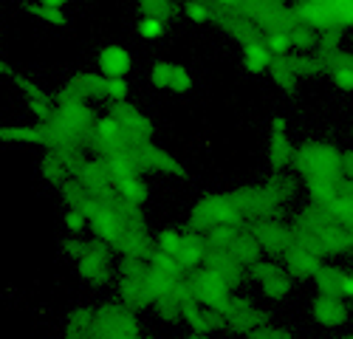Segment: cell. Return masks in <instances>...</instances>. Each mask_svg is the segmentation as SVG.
Returning <instances> with one entry per match:
<instances>
[{"instance_id": "cell-1", "label": "cell", "mask_w": 353, "mask_h": 339, "mask_svg": "<svg viewBox=\"0 0 353 339\" xmlns=\"http://www.w3.org/2000/svg\"><path fill=\"white\" fill-rule=\"evenodd\" d=\"M54 102H57V113H54V119L48 125L57 130V136H60L63 145L85 147L88 133H91V127L99 119L94 113V107H91V99H85L79 91H74L71 85L65 82L63 88L54 94Z\"/></svg>"}, {"instance_id": "cell-2", "label": "cell", "mask_w": 353, "mask_h": 339, "mask_svg": "<svg viewBox=\"0 0 353 339\" xmlns=\"http://www.w3.org/2000/svg\"><path fill=\"white\" fill-rule=\"evenodd\" d=\"M116 291L125 305H130L133 311L150 308L156 302V286L150 277V263L147 260H130L122 258V266L116 271Z\"/></svg>"}, {"instance_id": "cell-3", "label": "cell", "mask_w": 353, "mask_h": 339, "mask_svg": "<svg viewBox=\"0 0 353 339\" xmlns=\"http://www.w3.org/2000/svg\"><path fill=\"white\" fill-rule=\"evenodd\" d=\"M229 223H243V215L234 204L232 195H210L201 198L195 204L192 215H190V226L198 232H212L218 226H229Z\"/></svg>"}, {"instance_id": "cell-4", "label": "cell", "mask_w": 353, "mask_h": 339, "mask_svg": "<svg viewBox=\"0 0 353 339\" xmlns=\"http://www.w3.org/2000/svg\"><path fill=\"white\" fill-rule=\"evenodd\" d=\"M85 161H88L85 147H79V145H63V147L46 150L40 156V164L37 167H40L43 181H48L51 187H60L63 181L77 178V173L82 170Z\"/></svg>"}, {"instance_id": "cell-5", "label": "cell", "mask_w": 353, "mask_h": 339, "mask_svg": "<svg viewBox=\"0 0 353 339\" xmlns=\"http://www.w3.org/2000/svg\"><path fill=\"white\" fill-rule=\"evenodd\" d=\"M113 249L102 240H88V249L85 254L77 260V274L82 282H88V286H94V289H105L113 282L116 277V269H113Z\"/></svg>"}, {"instance_id": "cell-6", "label": "cell", "mask_w": 353, "mask_h": 339, "mask_svg": "<svg viewBox=\"0 0 353 339\" xmlns=\"http://www.w3.org/2000/svg\"><path fill=\"white\" fill-rule=\"evenodd\" d=\"M74 91H79L85 99H105V102H125L128 99V82L125 76H105L102 71H85L68 79Z\"/></svg>"}, {"instance_id": "cell-7", "label": "cell", "mask_w": 353, "mask_h": 339, "mask_svg": "<svg viewBox=\"0 0 353 339\" xmlns=\"http://www.w3.org/2000/svg\"><path fill=\"white\" fill-rule=\"evenodd\" d=\"M221 317H223V328H229L232 333H243V336L252 333L254 328L269 325L266 311H260L252 300L238 297V294H232L226 300V305L221 308Z\"/></svg>"}, {"instance_id": "cell-8", "label": "cell", "mask_w": 353, "mask_h": 339, "mask_svg": "<svg viewBox=\"0 0 353 339\" xmlns=\"http://www.w3.org/2000/svg\"><path fill=\"white\" fill-rule=\"evenodd\" d=\"M0 145L54 150V147H60L63 141L48 122H37V125H0Z\"/></svg>"}, {"instance_id": "cell-9", "label": "cell", "mask_w": 353, "mask_h": 339, "mask_svg": "<svg viewBox=\"0 0 353 339\" xmlns=\"http://www.w3.org/2000/svg\"><path fill=\"white\" fill-rule=\"evenodd\" d=\"M234 204H238L241 215L249 218V220H269L280 212L283 201L274 195V189L266 184V187H243L238 192H232Z\"/></svg>"}, {"instance_id": "cell-10", "label": "cell", "mask_w": 353, "mask_h": 339, "mask_svg": "<svg viewBox=\"0 0 353 339\" xmlns=\"http://www.w3.org/2000/svg\"><path fill=\"white\" fill-rule=\"evenodd\" d=\"M190 289H192V297L195 302L201 305H210V308H223L226 300L232 297V286L221 277L215 274L210 266H201L195 271H190Z\"/></svg>"}, {"instance_id": "cell-11", "label": "cell", "mask_w": 353, "mask_h": 339, "mask_svg": "<svg viewBox=\"0 0 353 339\" xmlns=\"http://www.w3.org/2000/svg\"><path fill=\"white\" fill-rule=\"evenodd\" d=\"M12 82H14L17 94L23 96L28 113H34V119H37V122H51V119H54L57 102H54V96L43 88L37 79L26 76V74H12Z\"/></svg>"}, {"instance_id": "cell-12", "label": "cell", "mask_w": 353, "mask_h": 339, "mask_svg": "<svg viewBox=\"0 0 353 339\" xmlns=\"http://www.w3.org/2000/svg\"><path fill=\"white\" fill-rule=\"evenodd\" d=\"M108 113L122 125V130L130 138V145H147V141H153V122H150V116H147L144 110H139L136 105H130L128 99L125 102H113Z\"/></svg>"}, {"instance_id": "cell-13", "label": "cell", "mask_w": 353, "mask_h": 339, "mask_svg": "<svg viewBox=\"0 0 353 339\" xmlns=\"http://www.w3.org/2000/svg\"><path fill=\"white\" fill-rule=\"evenodd\" d=\"M136 153V164H139V173H161V176H181L184 167L179 164V158L170 156L167 150H161L153 141L147 145H133Z\"/></svg>"}, {"instance_id": "cell-14", "label": "cell", "mask_w": 353, "mask_h": 339, "mask_svg": "<svg viewBox=\"0 0 353 339\" xmlns=\"http://www.w3.org/2000/svg\"><path fill=\"white\" fill-rule=\"evenodd\" d=\"M249 229H252L254 240L260 243V249L266 254H285L294 246V232L285 229V226L277 223L274 218H269V220H252Z\"/></svg>"}, {"instance_id": "cell-15", "label": "cell", "mask_w": 353, "mask_h": 339, "mask_svg": "<svg viewBox=\"0 0 353 339\" xmlns=\"http://www.w3.org/2000/svg\"><path fill=\"white\" fill-rule=\"evenodd\" d=\"M150 82L161 91H172V94H187L192 88V74L179 65V63H167V60H159L150 71Z\"/></svg>"}, {"instance_id": "cell-16", "label": "cell", "mask_w": 353, "mask_h": 339, "mask_svg": "<svg viewBox=\"0 0 353 339\" xmlns=\"http://www.w3.org/2000/svg\"><path fill=\"white\" fill-rule=\"evenodd\" d=\"M77 181L91 192V195H102V192H110L113 189V173L105 158L94 156L82 164V170L77 173Z\"/></svg>"}, {"instance_id": "cell-17", "label": "cell", "mask_w": 353, "mask_h": 339, "mask_svg": "<svg viewBox=\"0 0 353 339\" xmlns=\"http://www.w3.org/2000/svg\"><path fill=\"white\" fill-rule=\"evenodd\" d=\"M314 320L322 328H339L347 320V305L342 302L339 294H325L319 291V297L314 300Z\"/></svg>"}, {"instance_id": "cell-18", "label": "cell", "mask_w": 353, "mask_h": 339, "mask_svg": "<svg viewBox=\"0 0 353 339\" xmlns=\"http://www.w3.org/2000/svg\"><path fill=\"white\" fill-rule=\"evenodd\" d=\"M283 258H285V269L291 271V277H316L319 274L316 251L300 240H294V246L283 254Z\"/></svg>"}, {"instance_id": "cell-19", "label": "cell", "mask_w": 353, "mask_h": 339, "mask_svg": "<svg viewBox=\"0 0 353 339\" xmlns=\"http://www.w3.org/2000/svg\"><path fill=\"white\" fill-rule=\"evenodd\" d=\"M184 322L192 333H207L212 336L215 331L223 328V317H221V311L218 308H210V305H201V302H192L187 308V314H184Z\"/></svg>"}, {"instance_id": "cell-20", "label": "cell", "mask_w": 353, "mask_h": 339, "mask_svg": "<svg viewBox=\"0 0 353 339\" xmlns=\"http://www.w3.org/2000/svg\"><path fill=\"white\" fill-rule=\"evenodd\" d=\"M294 147H291V141H288V136H285V119H274L272 122V138H269V164L274 167V170H283V167H288L291 161H294Z\"/></svg>"}, {"instance_id": "cell-21", "label": "cell", "mask_w": 353, "mask_h": 339, "mask_svg": "<svg viewBox=\"0 0 353 339\" xmlns=\"http://www.w3.org/2000/svg\"><path fill=\"white\" fill-rule=\"evenodd\" d=\"M99 71L105 76H128L130 65H133V56L125 45H105L99 51Z\"/></svg>"}, {"instance_id": "cell-22", "label": "cell", "mask_w": 353, "mask_h": 339, "mask_svg": "<svg viewBox=\"0 0 353 339\" xmlns=\"http://www.w3.org/2000/svg\"><path fill=\"white\" fill-rule=\"evenodd\" d=\"M94 317H97V305H77L68 311L65 317V339H85V333L91 331L94 325Z\"/></svg>"}, {"instance_id": "cell-23", "label": "cell", "mask_w": 353, "mask_h": 339, "mask_svg": "<svg viewBox=\"0 0 353 339\" xmlns=\"http://www.w3.org/2000/svg\"><path fill=\"white\" fill-rule=\"evenodd\" d=\"M272 60H274V54L269 51V45H266V40H249V43H243V65H246V71H252V74H263V71H269L272 68Z\"/></svg>"}, {"instance_id": "cell-24", "label": "cell", "mask_w": 353, "mask_h": 339, "mask_svg": "<svg viewBox=\"0 0 353 339\" xmlns=\"http://www.w3.org/2000/svg\"><path fill=\"white\" fill-rule=\"evenodd\" d=\"M113 189L119 192L125 201L130 204H144V198H147V184L141 178V173H119V176H113Z\"/></svg>"}, {"instance_id": "cell-25", "label": "cell", "mask_w": 353, "mask_h": 339, "mask_svg": "<svg viewBox=\"0 0 353 339\" xmlns=\"http://www.w3.org/2000/svg\"><path fill=\"white\" fill-rule=\"evenodd\" d=\"M23 12L28 17H34L37 23H46V25H57V28H65L71 20L65 14V9L60 6H48V3H40V0H26L23 3Z\"/></svg>"}, {"instance_id": "cell-26", "label": "cell", "mask_w": 353, "mask_h": 339, "mask_svg": "<svg viewBox=\"0 0 353 339\" xmlns=\"http://www.w3.org/2000/svg\"><path fill=\"white\" fill-rule=\"evenodd\" d=\"M260 289H263V294H266L269 300H283V297H288V291H291V271H288V269H280V266L274 263V269L260 280Z\"/></svg>"}, {"instance_id": "cell-27", "label": "cell", "mask_w": 353, "mask_h": 339, "mask_svg": "<svg viewBox=\"0 0 353 339\" xmlns=\"http://www.w3.org/2000/svg\"><path fill=\"white\" fill-rule=\"evenodd\" d=\"M269 74H272V79L280 85L283 91H291L294 85H297V76H300V71H297V60H288L285 54H280V56H274V60H272Z\"/></svg>"}, {"instance_id": "cell-28", "label": "cell", "mask_w": 353, "mask_h": 339, "mask_svg": "<svg viewBox=\"0 0 353 339\" xmlns=\"http://www.w3.org/2000/svg\"><path fill=\"white\" fill-rule=\"evenodd\" d=\"M57 192H60L63 207H71V209H85L88 207V198H91V192H88L77 178L63 181L60 187H57Z\"/></svg>"}, {"instance_id": "cell-29", "label": "cell", "mask_w": 353, "mask_h": 339, "mask_svg": "<svg viewBox=\"0 0 353 339\" xmlns=\"http://www.w3.org/2000/svg\"><path fill=\"white\" fill-rule=\"evenodd\" d=\"M63 229H65V235H82L85 229H91V218H88L85 209L65 207L63 209Z\"/></svg>"}, {"instance_id": "cell-30", "label": "cell", "mask_w": 353, "mask_h": 339, "mask_svg": "<svg viewBox=\"0 0 353 339\" xmlns=\"http://www.w3.org/2000/svg\"><path fill=\"white\" fill-rule=\"evenodd\" d=\"M164 32H167V20L153 17V14H141V20H139V34H141L144 40H161Z\"/></svg>"}, {"instance_id": "cell-31", "label": "cell", "mask_w": 353, "mask_h": 339, "mask_svg": "<svg viewBox=\"0 0 353 339\" xmlns=\"http://www.w3.org/2000/svg\"><path fill=\"white\" fill-rule=\"evenodd\" d=\"M181 240H184V232L181 229H161L159 235H156V249L159 251H164V254H179V249H181Z\"/></svg>"}, {"instance_id": "cell-32", "label": "cell", "mask_w": 353, "mask_h": 339, "mask_svg": "<svg viewBox=\"0 0 353 339\" xmlns=\"http://www.w3.org/2000/svg\"><path fill=\"white\" fill-rule=\"evenodd\" d=\"M184 14H187L192 23H210V20L215 17L207 0H187V3H184Z\"/></svg>"}, {"instance_id": "cell-33", "label": "cell", "mask_w": 353, "mask_h": 339, "mask_svg": "<svg viewBox=\"0 0 353 339\" xmlns=\"http://www.w3.org/2000/svg\"><path fill=\"white\" fill-rule=\"evenodd\" d=\"M60 249H63V258H68V260L77 263L82 254H85V249H88V240L82 235H65L63 243H60Z\"/></svg>"}, {"instance_id": "cell-34", "label": "cell", "mask_w": 353, "mask_h": 339, "mask_svg": "<svg viewBox=\"0 0 353 339\" xmlns=\"http://www.w3.org/2000/svg\"><path fill=\"white\" fill-rule=\"evenodd\" d=\"M246 339H294V333L280 325H263V328H254L252 333H246Z\"/></svg>"}, {"instance_id": "cell-35", "label": "cell", "mask_w": 353, "mask_h": 339, "mask_svg": "<svg viewBox=\"0 0 353 339\" xmlns=\"http://www.w3.org/2000/svg\"><path fill=\"white\" fill-rule=\"evenodd\" d=\"M334 79L342 88H353V63H334Z\"/></svg>"}, {"instance_id": "cell-36", "label": "cell", "mask_w": 353, "mask_h": 339, "mask_svg": "<svg viewBox=\"0 0 353 339\" xmlns=\"http://www.w3.org/2000/svg\"><path fill=\"white\" fill-rule=\"evenodd\" d=\"M342 167H345V170H347V173L353 176V153H347V156L342 158Z\"/></svg>"}, {"instance_id": "cell-37", "label": "cell", "mask_w": 353, "mask_h": 339, "mask_svg": "<svg viewBox=\"0 0 353 339\" xmlns=\"http://www.w3.org/2000/svg\"><path fill=\"white\" fill-rule=\"evenodd\" d=\"M40 3H48V6H60V9H65L68 0H40Z\"/></svg>"}, {"instance_id": "cell-38", "label": "cell", "mask_w": 353, "mask_h": 339, "mask_svg": "<svg viewBox=\"0 0 353 339\" xmlns=\"http://www.w3.org/2000/svg\"><path fill=\"white\" fill-rule=\"evenodd\" d=\"M184 339H210V336H207V333H192V331H190Z\"/></svg>"}, {"instance_id": "cell-39", "label": "cell", "mask_w": 353, "mask_h": 339, "mask_svg": "<svg viewBox=\"0 0 353 339\" xmlns=\"http://www.w3.org/2000/svg\"><path fill=\"white\" fill-rule=\"evenodd\" d=\"M6 74H9V65H6V63H3V60H0V79H3V76H6Z\"/></svg>"}, {"instance_id": "cell-40", "label": "cell", "mask_w": 353, "mask_h": 339, "mask_svg": "<svg viewBox=\"0 0 353 339\" xmlns=\"http://www.w3.org/2000/svg\"><path fill=\"white\" fill-rule=\"evenodd\" d=\"M339 339H353V336H339Z\"/></svg>"}]
</instances>
